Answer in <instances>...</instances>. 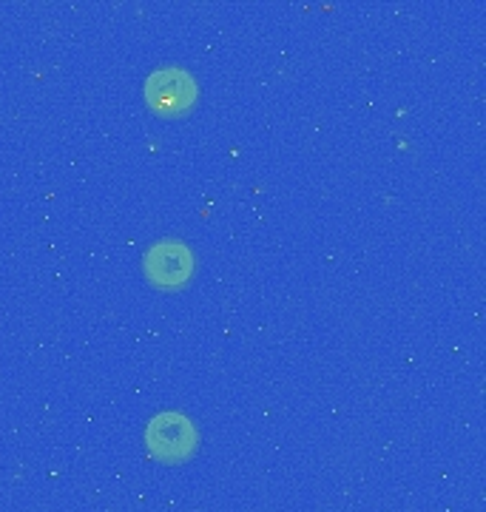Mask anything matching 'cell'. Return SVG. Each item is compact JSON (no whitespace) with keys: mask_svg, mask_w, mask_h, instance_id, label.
<instances>
[{"mask_svg":"<svg viewBox=\"0 0 486 512\" xmlns=\"http://www.w3.org/2000/svg\"><path fill=\"white\" fill-rule=\"evenodd\" d=\"M145 447L154 461L177 467L191 461L199 450V433L194 421L177 410H165L148 421L145 427Z\"/></svg>","mask_w":486,"mask_h":512,"instance_id":"1","label":"cell"},{"mask_svg":"<svg viewBox=\"0 0 486 512\" xmlns=\"http://www.w3.org/2000/svg\"><path fill=\"white\" fill-rule=\"evenodd\" d=\"M145 103L154 114L177 117L197 103V80L180 66H168L145 80Z\"/></svg>","mask_w":486,"mask_h":512,"instance_id":"2","label":"cell"},{"mask_svg":"<svg viewBox=\"0 0 486 512\" xmlns=\"http://www.w3.org/2000/svg\"><path fill=\"white\" fill-rule=\"evenodd\" d=\"M143 268L151 285L165 288V291L182 288L194 276V254L185 242L165 239L145 251Z\"/></svg>","mask_w":486,"mask_h":512,"instance_id":"3","label":"cell"}]
</instances>
